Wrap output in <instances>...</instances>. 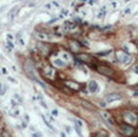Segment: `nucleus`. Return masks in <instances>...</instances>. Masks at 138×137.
Listing matches in <instances>:
<instances>
[{
  "instance_id": "nucleus-1",
  "label": "nucleus",
  "mask_w": 138,
  "mask_h": 137,
  "mask_svg": "<svg viewBox=\"0 0 138 137\" xmlns=\"http://www.w3.org/2000/svg\"><path fill=\"white\" fill-rule=\"evenodd\" d=\"M122 115H124L125 120H126L128 124H132V125H135V124L137 123V116H136V114H135V113H132V112H128V110H125V112L122 113Z\"/></svg>"
},
{
  "instance_id": "nucleus-2",
  "label": "nucleus",
  "mask_w": 138,
  "mask_h": 137,
  "mask_svg": "<svg viewBox=\"0 0 138 137\" xmlns=\"http://www.w3.org/2000/svg\"><path fill=\"white\" fill-rule=\"evenodd\" d=\"M120 130L126 136H131L135 132V127H132V125H128V124H121L120 125Z\"/></svg>"
},
{
  "instance_id": "nucleus-3",
  "label": "nucleus",
  "mask_w": 138,
  "mask_h": 137,
  "mask_svg": "<svg viewBox=\"0 0 138 137\" xmlns=\"http://www.w3.org/2000/svg\"><path fill=\"white\" fill-rule=\"evenodd\" d=\"M116 57L121 63H130V61H131V56L127 55L126 52H122V51H119L116 53Z\"/></svg>"
},
{
  "instance_id": "nucleus-4",
  "label": "nucleus",
  "mask_w": 138,
  "mask_h": 137,
  "mask_svg": "<svg viewBox=\"0 0 138 137\" xmlns=\"http://www.w3.org/2000/svg\"><path fill=\"white\" fill-rule=\"evenodd\" d=\"M121 98H122V96H121L120 94L114 92V94H109V95H107L105 101H107L108 103H111V102H115V101H120Z\"/></svg>"
},
{
  "instance_id": "nucleus-5",
  "label": "nucleus",
  "mask_w": 138,
  "mask_h": 137,
  "mask_svg": "<svg viewBox=\"0 0 138 137\" xmlns=\"http://www.w3.org/2000/svg\"><path fill=\"white\" fill-rule=\"evenodd\" d=\"M44 75L47 78V79H50V80H52V79H55V75H56V70L52 68V67H45L44 68Z\"/></svg>"
},
{
  "instance_id": "nucleus-6",
  "label": "nucleus",
  "mask_w": 138,
  "mask_h": 137,
  "mask_svg": "<svg viewBox=\"0 0 138 137\" xmlns=\"http://www.w3.org/2000/svg\"><path fill=\"white\" fill-rule=\"evenodd\" d=\"M87 89H89V92H91V94H97V92H98V90H99V86H98L97 81L91 80V81H89Z\"/></svg>"
},
{
  "instance_id": "nucleus-7",
  "label": "nucleus",
  "mask_w": 138,
  "mask_h": 137,
  "mask_svg": "<svg viewBox=\"0 0 138 137\" xmlns=\"http://www.w3.org/2000/svg\"><path fill=\"white\" fill-rule=\"evenodd\" d=\"M97 70H98V73H101L102 75H105V76L113 75V70L107 66H99V67H97Z\"/></svg>"
},
{
  "instance_id": "nucleus-8",
  "label": "nucleus",
  "mask_w": 138,
  "mask_h": 137,
  "mask_svg": "<svg viewBox=\"0 0 138 137\" xmlns=\"http://www.w3.org/2000/svg\"><path fill=\"white\" fill-rule=\"evenodd\" d=\"M101 116L103 118L104 120L109 124V125H114L115 123H114V119H113V116L110 115V113H108V112H101Z\"/></svg>"
},
{
  "instance_id": "nucleus-9",
  "label": "nucleus",
  "mask_w": 138,
  "mask_h": 137,
  "mask_svg": "<svg viewBox=\"0 0 138 137\" xmlns=\"http://www.w3.org/2000/svg\"><path fill=\"white\" fill-rule=\"evenodd\" d=\"M75 58L81 61V62H86V63H90L91 62V56L87 55V53H81V55H75Z\"/></svg>"
},
{
  "instance_id": "nucleus-10",
  "label": "nucleus",
  "mask_w": 138,
  "mask_h": 137,
  "mask_svg": "<svg viewBox=\"0 0 138 137\" xmlns=\"http://www.w3.org/2000/svg\"><path fill=\"white\" fill-rule=\"evenodd\" d=\"M35 36H36L39 40H42V41H47V40L51 39L50 35L46 34V33H42V32H36V33H35Z\"/></svg>"
},
{
  "instance_id": "nucleus-11",
  "label": "nucleus",
  "mask_w": 138,
  "mask_h": 137,
  "mask_svg": "<svg viewBox=\"0 0 138 137\" xmlns=\"http://www.w3.org/2000/svg\"><path fill=\"white\" fill-rule=\"evenodd\" d=\"M52 63L56 67H66V62L62 58H55V60H52Z\"/></svg>"
},
{
  "instance_id": "nucleus-12",
  "label": "nucleus",
  "mask_w": 138,
  "mask_h": 137,
  "mask_svg": "<svg viewBox=\"0 0 138 137\" xmlns=\"http://www.w3.org/2000/svg\"><path fill=\"white\" fill-rule=\"evenodd\" d=\"M66 85L71 90H79L80 89V85L78 83H74V81H66Z\"/></svg>"
},
{
  "instance_id": "nucleus-13",
  "label": "nucleus",
  "mask_w": 138,
  "mask_h": 137,
  "mask_svg": "<svg viewBox=\"0 0 138 137\" xmlns=\"http://www.w3.org/2000/svg\"><path fill=\"white\" fill-rule=\"evenodd\" d=\"M81 105L85 107V108L89 109V110H93V109H95V105H93V104H91L90 102H86V101H82V102H81Z\"/></svg>"
},
{
  "instance_id": "nucleus-14",
  "label": "nucleus",
  "mask_w": 138,
  "mask_h": 137,
  "mask_svg": "<svg viewBox=\"0 0 138 137\" xmlns=\"http://www.w3.org/2000/svg\"><path fill=\"white\" fill-rule=\"evenodd\" d=\"M41 118H42V121L47 125V127H49L50 130H55V129H53V126H52V124L50 123V120H47V118H46L45 115H41Z\"/></svg>"
},
{
  "instance_id": "nucleus-15",
  "label": "nucleus",
  "mask_w": 138,
  "mask_h": 137,
  "mask_svg": "<svg viewBox=\"0 0 138 137\" xmlns=\"http://www.w3.org/2000/svg\"><path fill=\"white\" fill-rule=\"evenodd\" d=\"M96 136H97V137H109V134H108L107 131L101 130V131H98V132L96 134Z\"/></svg>"
},
{
  "instance_id": "nucleus-16",
  "label": "nucleus",
  "mask_w": 138,
  "mask_h": 137,
  "mask_svg": "<svg viewBox=\"0 0 138 137\" xmlns=\"http://www.w3.org/2000/svg\"><path fill=\"white\" fill-rule=\"evenodd\" d=\"M62 60H63L64 62H66V61H70V56H69L67 52H63V53H62Z\"/></svg>"
},
{
  "instance_id": "nucleus-17",
  "label": "nucleus",
  "mask_w": 138,
  "mask_h": 137,
  "mask_svg": "<svg viewBox=\"0 0 138 137\" xmlns=\"http://www.w3.org/2000/svg\"><path fill=\"white\" fill-rule=\"evenodd\" d=\"M109 53H111V50H107V51H103V52H98L97 55L98 56H108Z\"/></svg>"
},
{
  "instance_id": "nucleus-18",
  "label": "nucleus",
  "mask_w": 138,
  "mask_h": 137,
  "mask_svg": "<svg viewBox=\"0 0 138 137\" xmlns=\"http://www.w3.org/2000/svg\"><path fill=\"white\" fill-rule=\"evenodd\" d=\"M38 46L41 49V51H42L44 53H47V52H49V50H47V47H46V46H44V45H41V44H39Z\"/></svg>"
},
{
  "instance_id": "nucleus-19",
  "label": "nucleus",
  "mask_w": 138,
  "mask_h": 137,
  "mask_svg": "<svg viewBox=\"0 0 138 137\" xmlns=\"http://www.w3.org/2000/svg\"><path fill=\"white\" fill-rule=\"evenodd\" d=\"M1 137H11V136H10V134H9L5 129H2V130H1Z\"/></svg>"
},
{
  "instance_id": "nucleus-20",
  "label": "nucleus",
  "mask_w": 138,
  "mask_h": 137,
  "mask_svg": "<svg viewBox=\"0 0 138 137\" xmlns=\"http://www.w3.org/2000/svg\"><path fill=\"white\" fill-rule=\"evenodd\" d=\"M74 121H75V124H76V125H78L79 127H84V124H82V123H81L80 120H78V119H75Z\"/></svg>"
},
{
  "instance_id": "nucleus-21",
  "label": "nucleus",
  "mask_w": 138,
  "mask_h": 137,
  "mask_svg": "<svg viewBox=\"0 0 138 137\" xmlns=\"http://www.w3.org/2000/svg\"><path fill=\"white\" fill-rule=\"evenodd\" d=\"M104 15H105V10L102 9V10H101V12L98 13V18H102V17H104Z\"/></svg>"
},
{
  "instance_id": "nucleus-22",
  "label": "nucleus",
  "mask_w": 138,
  "mask_h": 137,
  "mask_svg": "<svg viewBox=\"0 0 138 137\" xmlns=\"http://www.w3.org/2000/svg\"><path fill=\"white\" fill-rule=\"evenodd\" d=\"M5 89H6V87H5V86H2V85H1V83H0V95H4V94H5Z\"/></svg>"
},
{
  "instance_id": "nucleus-23",
  "label": "nucleus",
  "mask_w": 138,
  "mask_h": 137,
  "mask_svg": "<svg viewBox=\"0 0 138 137\" xmlns=\"http://www.w3.org/2000/svg\"><path fill=\"white\" fill-rule=\"evenodd\" d=\"M51 113H52V115H53V116H58V110H57V109H52V110H51Z\"/></svg>"
},
{
  "instance_id": "nucleus-24",
  "label": "nucleus",
  "mask_w": 138,
  "mask_h": 137,
  "mask_svg": "<svg viewBox=\"0 0 138 137\" xmlns=\"http://www.w3.org/2000/svg\"><path fill=\"white\" fill-rule=\"evenodd\" d=\"M131 12V7H127L126 10H125V12H124V15H128Z\"/></svg>"
},
{
  "instance_id": "nucleus-25",
  "label": "nucleus",
  "mask_w": 138,
  "mask_h": 137,
  "mask_svg": "<svg viewBox=\"0 0 138 137\" xmlns=\"http://www.w3.org/2000/svg\"><path fill=\"white\" fill-rule=\"evenodd\" d=\"M18 42H20V44H21L22 46H24V41H23V40H22V39L20 38V34H18Z\"/></svg>"
},
{
  "instance_id": "nucleus-26",
  "label": "nucleus",
  "mask_w": 138,
  "mask_h": 137,
  "mask_svg": "<svg viewBox=\"0 0 138 137\" xmlns=\"http://www.w3.org/2000/svg\"><path fill=\"white\" fill-rule=\"evenodd\" d=\"M33 137H41V135L39 134V132H33V135H32Z\"/></svg>"
},
{
  "instance_id": "nucleus-27",
  "label": "nucleus",
  "mask_w": 138,
  "mask_h": 137,
  "mask_svg": "<svg viewBox=\"0 0 138 137\" xmlns=\"http://www.w3.org/2000/svg\"><path fill=\"white\" fill-rule=\"evenodd\" d=\"M133 72L138 74V66H135V67H133Z\"/></svg>"
},
{
  "instance_id": "nucleus-28",
  "label": "nucleus",
  "mask_w": 138,
  "mask_h": 137,
  "mask_svg": "<svg viewBox=\"0 0 138 137\" xmlns=\"http://www.w3.org/2000/svg\"><path fill=\"white\" fill-rule=\"evenodd\" d=\"M64 127H66V131H67V132H70V127H69V126H64Z\"/></svg>"
},
{
  "instance_id": "nucleus-29",
  "label": "nucleus",
  "mask_w": 138,
  "mask_h": 137,
  "mask_svg": "<svg viewBox=\"0 0 138 137\" xmlns=\"http://www.w3.org/2000/svg\"><path fill=\"white\" fill-rule=\"evenodd\" d=\"M82 44H85V46H89V42H87L86 40H84V41H82Z\"/></svg>"
},
{
  "instance_id": "nucleus-30",
  "label": "nucleus",
  "mask_w": 138,
  "mask_h": 137,
  "mask_svg": "<svg viewBox=\"0 0 138 137\" xmlns=\"http://www.w3.org/2000/svg\"><path fill=\"white\" fill-rule=\"evenodd\" d=\"M2 73H4V74H7V70L5 68H2Z\"/></svg>"
},
{
  "instance_id": "nucleus-31",
  "label": "nucleus",
  "mask_w": 138,
  "mask_h": 137,
  "mask_svg": "<svg viewBox=\"0 0 138 137\" xmlns=\"http://www.w3.org/2000/svg\"><path fill=\"white\" fill-rule=\"evenodd\" d=\"M61 137H67V136H66V134H64V132H61Z\"/></svg>"
},
{
  "instance_id": "nucleus-32",
  "label": "nucleus",
  "mask_w": 138,
  "mask_h": 137,
  "mask_svg": "<svg viewBox=\"0 0 138 137\" xmlns=\"http://www.w3.org/2000/svg\"><path fill=\"white\" fill-rule=\"evenodd\" d=\"M135 89H137V90H138V85H137V86H136V87H135Z\"/></svg>"
}]
</instances>
